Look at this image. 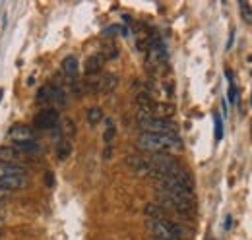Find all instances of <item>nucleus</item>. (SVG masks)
Listing matches in <instances>:
<instances>
[{
    "label": "nucleus",
    "mask_w": 252,
    "mask_h": 240,
    "mask_svg": "<svg viewBox=\"0 0 252 240\" xmlns=\"http://www.w3.org/2000/svg\"><path fill=\"white\" fill-rule=\"evenodd\" d=\"M12 148L18 150L20 153H24V155H28L30 159L37 157L41 153V144L39 142H16V144H12Z\"/></svg>",
    "instance_id": "10"
},
{
    "label": "nucleus",
    "mask_w": 252,
    "mask_h": 240,
    "mask_svg": "<svg viewBox=\"0 0 252 240\" xmlns=\"http://www.w3.org/2000/svg\"><path fill=\"white\" fill-rule=\"evenodd\" d=\"M146 217L148 219H167L165 208L159 204H150V206H146Z\"/></svg>",
    "instance_id": "18"
},
{
    "label": "nucleus",
    "mask_w": 252,
    "mask_h": 240,
    "mask_svg": "<svg viewBox=\"0 0 252 240\" xmlns=\"http://www.w3.org/2000/svg\"><path fill=\"white\" fill-rule=\"evenodd\" d=\"M61 122L59 111L57 109H43L41 113L35 115L33 119V128L35 130H55Z\"/></svg>",
    "instance_id": "4"
},
{
    "label": "nucleus",
    "mask_w": 252,
    "mask_h": 240,
    "mask_svg": "<svg viewBox=\"0 0 252 240\" xmlns=\"http://www.w3.org/2000/svg\"><path fill=\"white\" fill-rule=\"evenodd\" d=\"M214 124H216V142H221V138H223V122H221V117L218 113L214 115Z\"/></svg>",
    "instance_id": "25"
},
{
    "label": "nucleus",
    "mask_w": 252,
    "mask_h": 240,
    "mask_svg": "<svg viewBox=\"0 0 252 240\" xmlns=\"http://www.w3.org/2000/svg\"><path fill=\"white\" fill-rule=\"evenodd\" d=\"M2 97H4V90L0 88V103H2Z\"/></svg>",
    "instance_id": "30"
},
{
    "label": "nucleus",
    "mask_w": 252,
    "mask_h": 240,
    "mask_svg": "<svg viewBox=\"0 0 252 240\" xmlns=\"http://www.w3.org/2000/svg\"><path fill=\"white\" fill-rule=\"evenodd\" d=\"M51 93H53V86H43V88H39V91H37L35 101L39 105H47V103H51Z\"/></svg>",
    "instance_id": "21"
},
{
    "label": "nucleus",
    "mask_w": 252,
    "mask_h": 240,
    "mask_svg": "<svg viewBox=\"0 0 252 240\" xmlns=\"http://www.w3.org/2000/svg\"><path fill=\"white\" fill-rule=\"evenodd\" d=\"M138 128L142 130V134H165V136H177V126L173 120L158 119L152 115H140L136 117Z\"/></svg>",
    "instance_id": "2"
},
{
    "label": "nucleus",
    "mask_w": 252,
    "mask_h": 240,
    "mask_svg": "<svg viewBox=\"0 0 252 240\" xmlns=\"http://www.w3.org/2000/svg\"><path fill=\"white\" fill-rule=\"evenodd\" d=\"M4 239V233H2V231H0V240Z\"/></svg>",
    "instance_id": "31"
},
{
    "label": "nucleus",
    "mask_w": 252,
    "mask_h": 240,
    "mask_svg": "<svg viewBox=\"0 0 252 240\" xmlns=\"http://www.w3.org/2000/svg\"><path fill=\"white\" fill-rule=\"evenodd\" d=\"M208 240H214V239H208Z\"/></svg>",
    "instance_id": "32"
},
{
    "label": "nucleus",
    "mask_w": 252,
    "mask_h": 240,
    "mask_svg": "<svg viewBox=\"0 0 252 240\" xmlns=\"http://www.w3.org/2000/svg\"><path fill=\"white\" fill-rule=\"evenodd\" d=\"M12 144L16 142H37V130L30 124H14L8 132Z\"/></svg>",
    "instance_id": "5"
},
{
    "label": "nucleus",
    "mask_w": 252,
    "mask_h": 240,
    "mask_svg": "<svg viewBox=\"0 0 252 240\" xmlns=\"http://www.w3.org/2000/svg\"><path fill=\"white\" fill-rule=\"evenodd\" d=\"M30 186L28 175H18V177H0V190L4 192H16V190H24Z\"/></svg>",
    "instance_id": "8"
},
{
    "label": "nucleus",
    "mask_w": 252,
    "mask_h": 240,
    "mask_svg": "<svg viewBox=\"0 0 252 240\" xmlns=\"http://www.w3.org/2000/svg\"><path fill=\"white\" fill-rule=\"evenodd\" d=\"M227 80H229V93H227V99L229 103H237V88H235V82H233V74L227 70Z\"/></svg>",
    "instance_id": "23"
},
{
    "label": "nucleus",
    "mask_w": 252,
    "mask_h": 240,
    "mask_svg": "<svg viewBox=\"0 0 252 240\" xmlns=\"http://www.w3.org/2000/svg\"><path fill=\"white\" fill-rule=\"evenodd\" d=\"M0 161L2 163H8V165H18V167H28L32 163V159L24 153H20L18 150H14L12 146H4L0 148Z\"/></svg>",
    "instance_id": "6"
},
{
    "label": "nucleus",
    "mask_w": 252,
    "mask_h": 240,
    "mask_svg": "<svg viewBox=\"0 0 252 240\" xmlns=\"http://www.w3.org/2000/svg\"><path fill=\"white\" fill-rule=\"evenodd\" d=\"M18 175H26V169L0 161V177H18Z\"/></svg>",
    "instance_id": "15"
},
{
    "label": "nucleus",
    "mask_w": 252,
    "mask_h": 240,
    "mask_svg": "<svg viewBox=\"0 0 252 240\" xmlns=\"http://www.w3.org/2000/svg\"><path fill=\"white\" fill-rule=\"evenodd\" d=\"M86 119H88L90 126H97L103 120V109L101 107H90L88 113H86Z\"/></svg>",
    "instance_id": "19"
},
{
    "label": "nucleus",
    "mask_w": 252,
    "mask_h": 240,
    "mask_svg": "<svg viewBox=\"0 0 252 240\" xmlns=\"http://www.w3.org/2000/svg\"><path fill=\"white\" fill-rule=\"evenodd\" d=\"M47 184H49V186H53V175H51V173L47 175Z\"/></svg>",
    "instance_id": "27"
},
{
    "label": "nucleus",
    "mask_w": 252,
    "mask_h": 240,
    "mask_svg": "<svg viewBox=\"0 0 252 240\" xmlns=\"http://www.w3.org/2000/svg\"><path fill=\"white\" fill-rule=\"evenodd\" d=\"M239 10H241V16H243V20L247 22V24H252V8L249 2H245V0H241L239 2Z\"/></svg>",
    "instance_id": "22"
},
{
    "label": "nucleus",
    "mask_w": 252,
    "mask_h": 240,
    "mask_svg": "<svg viewBox=\"0 0 252 240\" xmlns=\"http://www.w3.org/2000/svg\"><path fill=\"white\" fill-rule=\"evenodd\" d=\"M59 132H61V136L63 138H72L74 134H76V124L72 122L70 119H63L61 122H59Z\"/></svg>",
    "instance_id": "16"
},
{
    "label": "nucleus",
    "mask_w": 252,
    "mask_h": 240,
    "mask_svg": "<svg viewBox=\"0 0 252 240\" xmlns=\"http://www.w3.org/2000/svg\"><path fill=\"white\" fill-rule=\"evenodd\" d=\"M103 64H105V59L101 55H92L86 60V66H84L86 76H99L101 70H103Z\"/></svg>",
    "instance_id": "9"
},
{
    "label": "nucleus",
    "mask_w": 252,
    "mask_h": 240,
    "mask_svg": "<svg viewBox=\"0 0 252 240\" xmlns=\"http://www.w3.org/2000/svg\"><path fill=\"white\" fill-rule=\"evenodd\" d=\"M117 55H119V51H117L113 45H107V47H105V55H101V57L105 60H111V59H115Z\"/></svg>",
    "instance_id": "26"
},
{
    "label": "nucleus",
    "mask_w": 252,
    "mask_h": 240,
    "mask_svg": "<svg viewBox=\"0 0 252 240\" xmlns=\"http://www.w3.org/2000/svg\"><path fill=\"white\" fill-rule=\"evenodd\" d=\"M115 134H117V128H115L113 120H107V128H105V134H103L105 144H111V142H113V138H115Z\"/></svg>",
    "instance_id": "24"
},
{
    "label": "nucleus",
    "mask_w": 252,
    "mask_h": 240,
    "mask_svg": "<svg viewBox=\"0 0 252 240\" xmlns=\"http://www.w3.org/2000/svg\"><path fill=\"white\" fill-rule=\"evenodd\" d=\"M55 151H57V157H59V161H64V159H68V155L72 153V144H70V140H66V138H61V140H57V144H55Z\"/></svg>",
    "instance_id": "14"
},
{
    "label": "nucleus",
    "mask_w": 252,
    "mask_h": 240,
    "mask_svg": "<svg viewBox=\"0 0 252 240\" xmlns=\"http://www.w3.org/2000/svg\"><path fill=\"white\" fill-rule=\"evenodd\" d=\"M146 227L156 240H181L183 229L169 219H146Z\"/></svg>",
    "instance_id": "3"
},
{
    "label": "nucleus",
    "mask_w": 252,
    "mask_h": 240,
    "mask_svg": "<svg viewBox=\"0 0 252 240\" xmlns=\"http://www.w3.org/2000/svg\"><path fill=\"white\" fill-rule=\"evenodd\" d=\"M2 221H4V210L0 208V223H2Z\"/></svg>",
    "instance_id": "29"
},
{
    "label": "nucleus",
    "mask_w": 252,
    "mask_h": 240,
    "mask_svg": "<svg viewBox=\"0 0 252 240\" xmlns=\"http://www.w3.org/2000/svg\"><path fill=\"white\" fill-rule=\"evenodd\" d=\"M51 103L55 107H64L66 105V93H64L63 88L59 86H53V93H51Z\"/></svg>",
    "instance_id": "20"
},
{
    "label": "nucleus",
    "mask_w": 252,
    "mask_h": 240,
    "mask_svg": "<svg viewBox=\"0 0 252 240\" xmlns=\"http://www.w3.org/2000/svg\"><path fill=\"white\" fill-rule=\"evenodd\" d=\"M119 86V78L115 74H103L101 76V86H99V93H111Z\"/></svg>",
    "instance_id": "13"
},
{
    "label": "nucleus",
    "mask_w": 252,
    "mask_h": 240,
    "mask_svg": "<svg viewBox=\"0 0 252 240\" xmlns=\"http://www.w3.org/2000/svg\"><path fill=\"white\" fill-rule=\"evenodd\" d=\"M63 72L70 82H76V76H78V60H76V57H66L63 60Z\"/></svg>",
    "instance_id": "11"
},
{
    "label": "nucleus",
    "mask_w": 252,
    "mask_h": 240,
    "mask_svg": "<svg viewBox=\"0 0 252 240\" xmlns=\"http://www.w3.org/2000/svg\"><path fill=\"white\" fill-rule=\"evenodd\" d=\"M126 167L136 175V177H148L152 171V165L148 163L146 155H128L126 157Z\"/></svg>",
    "instance_id": "7"
},
{
    "label": "nucleus",
    "mask_w": 252,
    "mask_h": 240,
    "mask_svg": "<svg viewBox=\"0 0 252 240\" xmlns=\"http://www.w3.org/2000/svg\"><path fill=\"white\" fill-rule=\"evenodd\" d=\"M138 148L148 153H167V151L181 148V138L177 136H165V134H140L136 140Z\"/></svg>",
    "instance_id": "1"
},
{
    "label": "nucleus",
    "mask_w": 252,
    "mask_h": 240,
    "mask_svg": "<svg viewBox=\"0 0 252 240\" xmlns=\"http://www.w3.org/2000/svg\"><path fill=\"white\" fill-rule=\"evenodd\" d=\"M99 86H101V74H99V76H86V80H84V90L88 91V93L97 95V93H99Z\"/></svg>",
    "instance_id": "17"
},
{
    "label": "nucleus",
    "mask_w": 252,
    "mask_h": 240,
    "mask_svg": "<svg viewBox=\"0 0 252 240\" xmlns=\"http://www.w3.org/2000/svg\"><path fill=\"white\" fill-rule=\"evenodd\" d=\"M175 115V107L169 105V103H156L154 109H152V117H158V119H171Z\"/></svg>",
    "instance_id": "12"
},
{
    "label": "nucleus",
    "mask_w": 252,
    "mask_h": 240,
    "mask_svg": "<svg viewBox=\"0 0 252 240\" xmlns=\"http://www.w3.org/2000/svg\"><path fill=\"white\" fill-rule=\"evenodd\" d=\"M231 223H233V221H231V217H227V221H225V229H229V227H231Z\"/></svg>",
    "instance_id": "28"
}]
</instances>
